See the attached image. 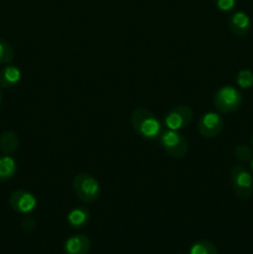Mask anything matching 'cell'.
Listing matches in <instances>:
<instances>
[{
    "label": "cell",
    "mask_w": 253,
    "mask_h": 254,
    "mask_svg": "<svg viewBox=\"0 0 253 254\" xmlns=\"http://www.w3.org/2000/svg\"><path fill=\"white\" fill-rule=\"evenodd\" d=\"M67 222L72 228H84L89 222V210L87 207H74L67 213Z\"/></svg>",
    "instance_id": "obj_12"
},
{
    "label": "cell",
    "mask_w": 253,
    "mask_h": 254,
    "mask_svg": "<svg viewBox=\"0 0 253 254\" xmlns=\"http://www.w3.org/2000/svg\"><path fill=\"white\" fill-rule=\"evenodd\" d=\"M236 82L241 88H251V87H253V72L251 69H241L236 77Z\"/></svg>",
    "instance_id": "obj_18"
},
{
    "label": "cell",
    "mask_w": 253,
    "mask_h": 254,
    "mask_svg": "<svg viewBox=\"0 0 253 254\" xmlns=\"http://www.w3.org/2000/svg\"><path fill=\"white\" fill-rule=\"evenodd\" d=\"M212 1L221 12H231L237 5V0H212Z\"/></svg>",
    "instance_id": "obj_19"
},
{
    "label": "cell",
    "mask_w": 253,
    "mask_h": 254,
    "mask_svg": "<svg viewBox=\"0 0 253 254\" xmlns=\"http://www.w3.org/2000/svg\"><path fill=\"white\" fill-rule=\"evenodd\" d=\"M228 30L235 36H246L252 29V20L245 11H235L227 20Z\"/></svg>",
    "instance_id": "obj_9"
},
{
    "label": "cell",
    "mask_w": 253,
    "mask_h": 254,
    "mask_svg": "<svg viewBox=\"0 0 253 254\" xmlns=\"http://www.w3.org/2000/svg\"><path fill=\"white\" fill-rule=\"evenodd\" d=\"M91 246V240L86 235H74L67 238L63 251L66 254H88Z\"/></svg>",
    "instance_id": "obj_10"
},
{
    "label": "cell",
    "mask_w": 253,
    "mask_h": 254,
    "mask_svg": "<svg viewBox=\"0 0 253 254\" xmlns=\"http://www.w3.org/2000/svg\"><path fill=\"white\" fill-rule=\"evenodd\" d=\"M251 169H252V171H253V159H252V161H251Z\"/></svg>",
    "instance_id": "obj_23"
},
{
    "label": "cell",
    "mask_w": 253,
    "mask_h": 254,
    "mask_svg": "<svg viewBox=\"0 0 253 254\" xmlns=\"http://www.w3.org/2000/svg\"><path fill=\"white\" fill-rule=\"evenodd\" d=\"M2 103V94H1V91H0V106H1Z\"/></svg>",
    "instance_id": "obj_21"
},
{
    "label": "cell",
    "mask_w": 253,
    "mask_h": 254,
    "mask_svg": "<svg viewBox=\"0 0 253 254\" xmlns=\"http://www.w3.org/2000/svg\"><path fill=\"white\" fill-rule=\"evenodd\" d=\"M159 143L164 151L171 158L181 159L188 154V140L176 130L166 129L165 131H161L160 136H159Z\"/></svg>",
    "instance_id": "obj_5"
},
{
    "label": "cell",
    "mask_w": 253,
    "mask_h": 254,
    "mask_svg": "<svg viewBox=\"0 0 253 254\" xmlns=\"http://www.w3.org/2000/svg\"><path fill=\"white\" fill-rule=\"evenodd\" d=\"M21 69L14 64H6L0 69V87L5 89L14 88L21 81Z\"/></svg>",
    "instance_id": "obj_11"
},
{
    "label": "cell",
    "mask_w": 253,
    "mask_h": 254,
    "mask_svg": "<svg viewBox=\"0 0 253 254\" xmlns=\"http://www.w3.org/2000/svg\"><path fill=\"white\" fill-rule=\"evenodd\" d=\"M15 51L11 45L5 39L0 37V64H7L12 61Z\"/></svg>",
    "instance_id": "obj_17"
},
{
    "label": "cell",
    "mask_w": 253,
    "mask_h": 254,
    "mask_svg": "<svg viewBox=\"0 0 253 254\" xmlns=\"http://www.w3.org/2000/svg\"><path fill=\"white\" fill-rule=\"evenodd\" d=\"M230 176L236 196L242 201L250 200L253 195V176L250 170L243 165H233Z\"/></svg>",
    "instance_id": "obj_4"
},
{
    "label": "cell",
    "mask_w": 253,
    "mask_h": 254,
    "mask_svg": "<svg viewBox=\"0 0 253 254\" xmlns=\"http://www.w3.org/2000/svg\"><path fill=\"white\" fill-rule=\"evenodd\" d=\"M225 127L222 116L217 112H206L197 122V130L203 138L212 139L221 134Z\"/></svg>",
    "instance_id": "obj_7"
},
{
    "label": "cell",
    "mask_w": 253,
    "mask_h": 254,
    "mask_svg": "<svg viewBox=\"0 0 253 254\" xmlns=\"http://www.w3.org/2000/svg\"><path fill=\"white\" fill-rule=\"evenodd\" d=\"M9 205L20 215H29L37 207V198L30 191L19 189L9 196Z\"/></svg>",
    "instance_id": "obj_8"
},
{
    "label": "cell",
    "mask_w": 253,
    "mask_h": 254,
    "mask_svg": "<svg viewBox=\"0 0 253 254\" xmlns=\"http://www.w3.org/2000/svg\"><path fill=\"white\" fill-rule=\"evenodd\" d=\"M190 254H218V251L212 242L201 240L191 246Z\"/></svg>",
    "instance_id": "obj_15"
},
{
    "label": "cell",
    "mask_w": 253,
    "mask_h": 254,
    "mask_svg": "<svg viewBox=\"0 0 253 254\" xmlns=\"http://www.w3.org/2000/svg\"><path fill=\"white\" fill-rule=\"evenodd\" d=\"M20 145L19 136L16 133L11 130H6L0 134V150L6 155L14 154L17 151Z\"/></svg>",
    "instance_id": "obj_13"
},
{
    "label": "cell",
    "mask_w": 253,
    "mask_h": 254,
    "mask_svg": "<svg viewBox=\"0 0 253 254\" xmlns=\"http://www.w3.org/2000/svg\"><path fill=\"white\" fill-rule=\"evenodd\" d=\"M21 227L25 232H32V231L36 228V221H35V218L27 216V217H25L24 221L21 222Z\"/></svg>",
    "instance_id": "obj_20"
},
{
    "label": "cell",
    "mask_w": 253,
    "mask_h": 254,
    "mask_svg": "<svg viewBox=\"0 0 253 254\" xmlns=\"http://www.w3.org/2000/svg\"><path fill=\"white\" fill-rule=\"evenodd\" d=\"M130 124L134 131L146 140L159 139L161 134V124L155 114L144 107L135 108L130 114Z\"/></svg>",
    "instance_id": "obj_1"
},
{
    "label": "cell",
    "mask_w": 253,
    "mask_h": 254,
    "mask_svg": "<svg viewBox=\"0 0 253 254\" xmlns=\"http://www.w3.org/2000/svg\"><path fill=\"white\" fill-rule=\"evenodd\" d=\"M233 155H235V158L237 159L240 163L247 164L252 161L253 151L252 149L248 145H246V144H237V145L235 146V149H233Z\"/></svg>",
    "instance_id": "obj_16"
},
{
    "label": "cell",
    "mask_w": 253,
    "mask_h": 254,
    "mask_svg": "<svg viewBox=\"0 0 253 254\" xmlns=\"http://www.w3.org/2000/svg\"><path fill=\"white\" fill-rule=\"evenodd\" d=\"M242 94L236 87L222 86L213 96V106L216 111L222 114H231L237 112L242 106Z\"/></svg>",
    "instance_id": "obj_3"
},
{
    "label": "cell",
    "mask_w": 253,
    "mask_h": 254,
    "mask_svg": "<svg viewBox=\"0 0 253 254\" xmlns=\"http://www.w3.org/2000/svg\"><path fill=\"white\" fill-rule=\"evenodd\" d=\"M17 165L14 158L6 155L0 156V181H6L14 178L16 174Z\"/></svg>",
    "instance_id": "obj_14"
},
{
    "label": "cell",
    "mask_w": 253,
    "mask_h": 254,
    "mask_svg": "<svg viewBox=\"0 0 253 254\" xmlns=\"http://www.w3.org/2000/svg\"><path fill=\"white\" fill-rule=\"evenodd\" d=\"M193 119V111L188 104H178L166 113L164 118L166 128L171 130H183L188 128Z\"/></svg>",
    "instance_id": "obj_6"
},
{
    "label": "cell",
    "mask_w": 253,
    "mask_h": 254,
    "mask_svg": "<svg viewBox=\"0 0 253 254\" xmlns=\"http://www.w3.org/2000/svg\"><path fill=\"white\" fill-rule=\"evenodd\" d=\"M251 145L253 146V134H252V136H251Z\"/></svg>",
    "instance_id": "obj_22"
},
{
    "label": "cell",
    "mask_w": 253,
    "mask_h": 254,
    "mask_svg": "<svg viewBox=\"0 0 253 254\" xmlns=\"http://www.w3.org/2000/svg\"><path fill=\"white\" fill-rule=\"evenodd\" d=\"M72 189L77 200L82 203H93L101 196V185L93 175L79 173L72 181Z\"/></svg>",
    "instance_id": "obj_2"
}]
</instances>
